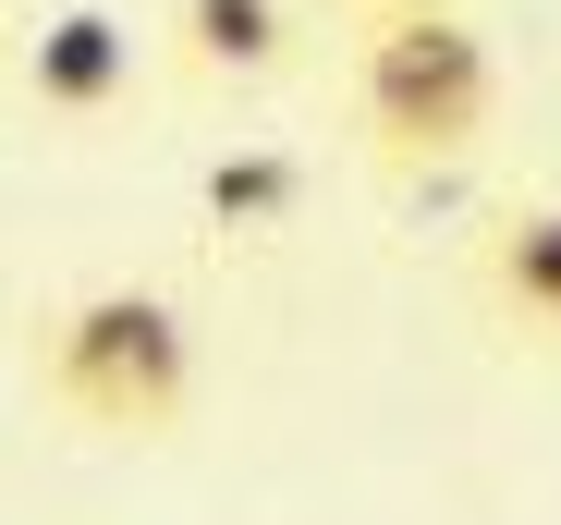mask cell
I'll list each match as a JSON object with an SVG mask.
<instances>
[{
    "instance_id": "obj_1",
    "label": "cell",
    "mask_w": 561,
    "mask_h": 525,
    "mask_svg": "<svg viewBox=\"0 0 561 525\" xmlns=\"http://www.w3.org/2000/svg\"><path fill=\"white\" fill-rule=\"evenodd\" d=\"M37 391L99 441H171L196 403V318L159 282H85L37 318Z\"/></svg>"
},
{
    "instance_id": "obj_2",
    "label": "cell",
    "mask_w": 561,
    "mask_h": 525,
    "mask_svg": "<svg viewBox=\"0 0 561 525\" xmlns=\"http://www.w3.org/2000/svg\"><path fill=\"white\" fill-rule=\"evenodd\" d=\"M501 123V49L489 25L439 0V13H391L354 37V135L379 171H439V159H477Z\"/></svg>"
},
{
    "instance_id": "obj_3",
    "label": "cell",
    "mask_w": 561,
    "mask_h": 525,
    "mask_svg": "<svg viewBox=\"0 0 561 525\" xmlns=\"http://www.w3.org/2000/svg\"><path fill=\"white\" fill-rule=\"evenodd\" d=\"M25 99L49 123H111L135 99V25L111 13V0H61V13H37L25 37Z\"/></svg>"
},
{
    "instance_id": "obj_4",
    "label": "cell",
    "mask_w": 561,
    "mask_h": 525,
    "mask_svg": "<svg viewBox=\"0 0 561 525\" xmlns=\"http://www.w3.org/2000/svg\"><path fill=\"white\" fill-rule=\"evenodd\" d=\"M294 37H306L294 0H171V61L196 85H268Z\"/></svg>"
},
{
    "instance_id": "obj_5",
    "label": "cell",
    "mask_w": 561,
    "mask_h": 525,
    "mask_svg": "<svg viewBox=\"0 0 561 525\" xmlns=\"http://www.w3.org/2000/svg\"><path fill=\"white\" fill-rule=\"evenodd\" d=\"M477 294L501 306V330L561 342V196H525V208L489 220V244H477Z\"/></svg>"
},
{
    "instance_id": "obj_6",
    "label": "cell",
    "mask_w": 561,
    "mask_h": 525,
    "mask_svg": "<svg viewBox=\"0 0 561 525\" xmlns=\"http://www.w3.org/2000/svg\"><path fill=\"white\" fill-rule=\"evenodd\" d=\"M196 196H208L220 232H280V220L306 208V159H294V147H232V159H208Z\"/></svg>"
},
{
    "instance_id": "obj_7",
    "label": "cell",
    "mask_w": 561,
    "mask_h": 525,
    "mask_svg": "<svg viewBox=\"0 0 561 525\" xmlns=\"http://www.w3.org/2000/svg\"><path fill=\"white\" fill-rule=\"evenodd\" d=\"M354 25H391V13H439V0H342Z\"/></svg>"
}]
</instances>
